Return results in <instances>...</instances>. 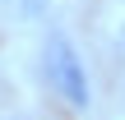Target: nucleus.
Segmentation results:
<instances>
[{
    "label": "nucleus",
    "instance_id": "nucleus-1",
    "mask_svg": "<svg viewBox=\"0 0 125 120\" xmlns=\"http://www.w3.org/2000/svg\"><path fill=\"white\" fill-rule=\"evenodd\" d=\"M42 74H46V83L56 88V97L70 111H88L93 106V88H88L83 55L74 51V42L65 32H51L46 37V46H42Z\"/></svg>",
    "mask_w": 125,
    "mask_h": 120
}]
</instances>
